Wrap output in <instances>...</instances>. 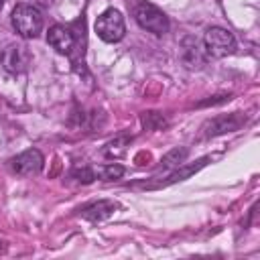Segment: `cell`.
<instances>
[{
    "label": "cell",
    "mask_w": 260,
    "mask_h": 260,
    "mask_svg": "<svg viewBox=\"0 0 260 260\" xmlns=\"http://www.w3.org/2000/svg\"><path fill=\"white\" fill-rule=\"evenodd\" d=\"M10 20L12 28L22 39H35L43 30V12L32 4H16Z\"/></svg>",
    "instance_id": "obj_1"
},
{
    "label": "cell",
    "mask_w": 260,
    "mask_h": 260,
    "mask_svg": "<svg viewBox=\"0 0 260 260\" xmlns=\"http://www.w3.org/2000/svg\"><path fill=\"white\" fill-rule=\"evenodd\" d=\"M203 47L211 57H228L236 51V37L221 26H209L203 35Z\"/></svg>",
    "instance_id": "obj_2"
},
{
    "label": "cell",
    "mask_w": 260,
    "mask_h": 260,
    "mask_svg": "<svg viewBox=\"0 0 260 260\" xmlns=\"http://www.w3.org/2000/svg\"><path fill=\"white\" fill-rule=\"evenodd\" d=\"M95 32L106 43H118V41H122V37L126 32V24H124L122 12L116 10V8L104 10L98 16V20H95Z\"/></svg>",
    "instance_id": "obj_3"
},
{
    "label": "cell",
    "mask_w": 260,
    "mask_h": 260,
    "mask_svg": "<svg viewBox=\"0 0 260 260\" xmlns=\"http://www.w3.org/2000/svg\"><path fill=\"white\" fill-rule=\"evenodd\" d=\"M134 16H136V22L144 28V30H150L154 35H165L169 30V18L162 10H158L154 4H148V2H140L134 10Z\"/></svg>",
    "instance_id": "obj_4"
},
{
    "label": "cell",
    "mask_w": 260,
    "mask_h": 260,
    "mask_svg": "<svg viewBox=\"0 0 260 260\" xmlns=\"http://www.w3.org/2000/svg\"><path fill=\"white\" fill-rule=\"evenodd\" d=\"M30 61H32V55H30L28 47L26 45H18V43L8 45L2 51V55H0V63H2V67L8 73H22V71H26Z\"/></svg>",
    "instance_id": "obj_5"
},
{
    "label": "cell",
    "mask_w": 260,
    "mask_h": 260,
    "mask_svg": "<svg viewBox=\"0 0 260 260\" xmlns=\"http://www.w3.org/2000/svg\"><path fill=\"white\" fill-rule=\"evenodd\" d=\"M43 154L41 150L37 148H28L20 154H16L14 158H10V169L16 173V175H22V177H32V175H39L43 171Z\"/></svg>",
    "instance_id": "obj_6"
},
{
    "label": "cell",
    "mask_w": 260,
    "mask_h": 260,
    "mask_svg": "<svg viewBox=\"0 0 260 260\" xmlns=\"http://www.w3.org/2000/svg\"><path fill=\"white\" fill-rule=\"evenodd\" d=\"M47 43L57 51V53H61V55H71V51L75 49V35L67 28V26H63V24H55V26H51L49 28V32H47Z\"/></svg>",
    "instance_id": "obj_7"
},
{
    "label": "cell",
    "mask_w": 260,
    "mask_h": 260,
    "mask_svg": "<svg viewBox=\"0 0 260 260\" xmlns=\"http://www.w3.org/2000/svg\"><path fill=\"white\" fill-rule=\"evenodd\" d=\"M242 126V118L238 114H230V116H217L213 120H209L203 130H205V136H217V134H223V132H234Z\"/></svg>",
    "instance_id": "obj_8"
},
{
    "label": "cell",
    "mask_w": 260,
    "mask_h": 260,
    "mask_svg": "<svg viewBox=\"0 0 260 260\" xmlns=\"http://www.w3.org/2000/svg\"><path fill=\"white\" fill-rule=\"evenodd\" d=\"M116 209H118V203L108 201V199H102V201H95V203L83 207L81 217H85V219H89V221H102V219L110 217Z\"/></svg>",
    "instance_id": "obj_9"
},
{
    "label": "cell",
    "mask_w": 260,
    "mask_h": 260,
    "mask_svg": "<svg viewBox=\"0 0 260 260\" xmlns=\"http://www.w3.org/2000/svg\"><path fill=\"white\" fill-rule=\"evenodd\" d=\"M130 142H132V136L120 134V136H116L114 140H110V142L102 148V152H104V156H108V158H120V156L126 152V148L130 146Z\"/></svg>",
    "instance_id": "obj_10"
},
{
    "label": "cell",
    "mask_w": 260,
    "mask_h": 260,
    "mask_svg": "<svg viewBox=\"0 0 260 260\" xmlns=\"http://www.w3.org/2000/svg\"><path fill=\"white\" fill-rule=\"evenodd\" d=\"M209 158H201V160H197V165H181V169L177 167L169 177H167V181H162V185H171V183H177V181H183V179H187V177H191L193 173H197L205 162H207Z\"/></svg>",
    "instance_id": "obj_11"
},
{
    "label": "cell",
    "mask_w": 260,
    "mask_h": 260,
    "mask_svg": "<svg viewBox=\"0 0 260 260\" xmlns=\"http://www.w3.org/2000/svg\"><path fill=\"white\" fill-rule=\"evenodd\" d=\"M93 175L100 181H114L124 175V167L122 165H100V167H93Z\"/></svg>",
    "instance_id": "obj_12"
},
{
    "label": "cell",
    "mask_w": 260,
    "mask_h": 260,
    "mask_svg": "<svg viewBox=\"0 0 260 260\" xmlns=\"http://www.w3.org/2000/svg\"><path fill=\"white\" fill-rule=\"evenodd\" d=\"M187 154H189L187 148H175V150H171L169 154L162 156V160H160V169H167V171H169V169L181 167L183 160L187 158Z\"/></svg>",
    "instance_id": "obj_13"
},
{
    "label": "cell",
    "mask_w": 260,
    "mask_h": 260,
    "mask_svg": "<svg viewBox=\"0 0 260 260\" xmlns=\"http://www.w3.org/2000/svg\"><path fill=\"white\" fill-rule=\"evenodd\" d=\"M142 126H144L146 130H156V128L167 126V120H165L160 114H156V112H146V114L142 116Z\"/></svg>",
    "instance_id": "obj_14"
},
{
    "label": "cell",
    "mask_w": 260,
    "mask_h": 260,
    "mask_svg": "<svg viewBox=\"0 0 260 260\" xmlns=\"http://www.w3.org/2000/svg\"><path fill=\"white\" fill-rule=\"evenodd\" d=\"M71 177H73V179H77L79 183H85V185L95 181L93 167H87V165H83V167H75V169L71 171Z\"/></svg>",
    "instance_id": "obj_15"
},
{
    "label": "cell",
    "mask_w": 260,
    "mask_h": 260,
    "mask_svg": "<svg viewBox=\"0 0 260 260\" xmlns=\"http://www.w3.org/2000/svg\"><path fill=\"white\" fill-rule=\"evenodd\" d=\"M2 250H4V246H2V242H0V252H2Z\"/></svg>",
    "instance_id": "obj_16"
},
{
    "label": "cell",
    "mask_w": 260,
    "mask_h": 260,
    "mask_svg": "<svg viewBox=\"0 0 260 260\" xmlns=\"http://www.w3.org/2000/svg\"><path fill=\"white\" fill-rule=\"evenodd\" d=\"M2 2H4V0H0V4H2Z\"/></svg>",
    "instance_id": "obj_17"
}]
</instances>
